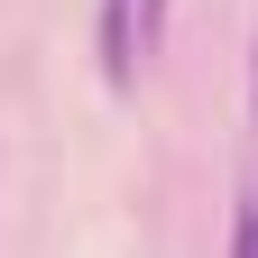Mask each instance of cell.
<instances>
[{"label": "cell", "instance_id": "1", "mask_svg": "<svg viewBox=\"0 0 258 258\" xmlns=\"http://www.w3.org/2000/svg\"><path fill=\"white\" fill-rule=\"evenodd\" d=\"M102 74L129 92V74H139V55H129V0H102Z\"/></svg>", "mask_w": 258, "mask_h": 258}, {"label": "cell", "instance_id": "2", "mask_svg": "<svg viewBox=\"0 0 258 258\" xmlns=\"http://www.w3.org/2000/svg\"><path fill=\"white\" fill-rule=\"evenodd\" d=\"M231 258H258V203H240V231H231Z\"/></svg>", "mask_w": 258, "mask_h": 258}, {"label": "cell", "instance_id": "3", "mask_svg": "<svg viewBox=\"0 0 258 258\" xmlns=\"http://www.w3.org/2000/svg\"><path fill=\"white\" fill-rule=\"evenodd\" d=\"M148 10H166V0H148Z\"/></svg>", "mask_w": 258, "mask_h": 258}]
</instances>
